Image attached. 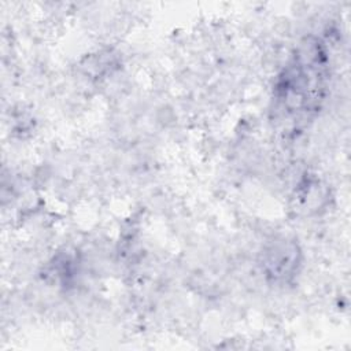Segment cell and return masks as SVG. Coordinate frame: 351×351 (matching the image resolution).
Returning a JSON list of instances; mask_svg holds the SVG:
<instances>
[{"mask_svg": "<svg viewBox=\"0 0 351 351\" xmlns=\"http://www.w3.org/2000/svg\"><path fill=\"white\" fill-rule=\"evenodd\" d=\"M321 45L306 44L285 70L278 85V101L282 110L300 115L314 111L322 100L326 62Z\"/></svg>", "mask_w": 351, "mask_h": 351, "instance_id": "obj_1", "label": "cell"}]
</instances>
